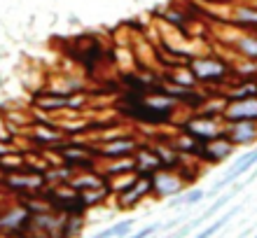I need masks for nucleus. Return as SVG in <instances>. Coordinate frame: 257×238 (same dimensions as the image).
Returning <instances> with one entry per match:
<instances>
[{
	"instance_id": "nucleus-9",
	"label": "nucleus",
	"mask_w": 257,
	"mask_h": 238,
	"mask_svg": "<svg viewBox=\"0 0 257 238\" xmlns=\"http://www.w3.org/2000/svg\"><path fill=\"white\" fill-rule=\"evenodd\" d=\"M87 226V215H63L59 238H77Z\"/></svg>"
},
{
	"instance_id": "nucleus-1",
	"label": "nucleus",
	"mask_w": 257,
	"mask_h": 238,
	"mask_svg": "<svg viewBox=\"0 0 257 238\" xmlns=\"http://www.w3.org/2000/svg\"><path fill=\"white\" fill-rule=\"evenodd\" d=\"M187 68L194 75V80L199 84H206V87H222V84H227V89H229L231 80H236V66H231L227 59L217 54L192 56Z\"/></svg>"
},
{
	"instance_id": "nucleus-2",
	"label": "nucleus",
	"mask_w": 257,
	"mask_h": 238,
	"mask_svg": "<svg viewBox=\"0 0 257 238\" xmlns=\"http://www.w3.org/2000/svg\"><path fill=\"white\" fill-rule=\"evenodd\" d=\"M141 140L143 138L136 136V133H122V131H119V133H108L105 140L96 143V147H98V163L131 157Z\"/></svg>"
},
{
	"instance_id": "nucleus-18",
	"label": "nucleus",
	"mask_w": 257,
	"mask_h": 238,
	"mask_svg": "<svg viewBox=\"0 0 257 238\" xmlns=\"http://www.w3.org/2000/svg\"><path fill=\"white\" fill-rule=\"evenodd\" d=\"M255 238H257V233H255Z\"/></svg>"
},
{
	"instance_id": "nucleus-11",
	"label": "nucleus",
	"mask_w": 257,
	"mask_h": 238,
	"mask_svg": "<svg viewBox=\"0 0 257 238\" xmlns=\"http://www.w3.org/2000/svg\"><path fill=\"white\" fill-rule=\"evenodd\" d=\"M134 229V219H122V222H117V224L108 226V229H103V231L94 233L91 238H124L131 233Z\"/></svg>"
},
{
	"instance_id": "nucleus-13",
	"label": "nucleus",
	"mask_w": 257,
	"mask_h": 238,
	"mask_svg": "<svg viewBox=\"0 0 257 238\" xmlns=\"http://www.w3.org/2000/svg\"><path fill=\"white\" fill-rule=\"evenodd\" d=\"M238 189H241V184H236L234 189H229V191H227V194H222V196H220V198H215V203L210 205L208 210L203 212V215H201V217H199V219H201V222H206V219H210V217H213V215H215L217 210H220V208H224V205L229 203L231 198L236 196V191H238Z\"/></svg>"
},
{
	"instance_id": "nucleus-8",
	"label": "nucleus",
	"mask_w": 257,
	"mask_h": 238,
	"mask_svg": "<svg viewBox=\"0 0 257 238\" xmlns=\"http://www.w3.org/2000/svg\"><path fill=\"white\" fill-rule=\"evenodd\" d=\"M227 138L231 143L241 147V145H252L257 143V122H234V124H224Z\"/></svg>"
},
{
	"instance_id": "nucleus-16",
	"label": "nucleus",
	"mask_w": 257,
	"mask_h": 238,
	"mask_svg": "<svg viewBox=\"0 0 257 238\" xmlns=\"http://www.w3.org/2000/svg\"><path fill=\"white\" fill-rule=\"evenodd\" d=\"M0 238H26V236H10V233H0Z\"/></svg>"
},
{
	"instance_id": "nucleus-4",
	"label": "nucleus",
	"mask_w": 257,
	"mask_h": 238,
	"mask_svg": "<svg viewBox=\"0 0 257 238\" xmlns=\"http://www.w3.org/2000/svg\"><path fill=\"white\" fill-rule=\"evenodd\" d=\"M68 103H70V94L66 91H56V89H42V91H35L33 98H31V108L40 115H56V112H63L68 110Z\"/></svg>"
},
{
	"instance_id": "nucleus-14",
	"label": "nucleus",
	"mask_w": 257,
	"mask_h": 238,
	"mask_svg": "<svg viewBox=\"0 0 257 238\" xmlns=\"http://www.w3.org/2000/svg\"><path fill=\"white\" fill-rule=\"evenodd\" d=\"M14 126H10V124H5V122H0V143H7V145H14Z\"/></svg>"
},
{
	"instance_id": "nucleus-7",
	"label": "nucleus",
	"mask_w": 257,
	"mask_h": 238,
	"mask_svg": "<svg viewBox=\"0 0 257 238\" xmlns=\"http://www.w3.org/2000/svg\"><path fill=\"white\" fill-rule=\"evenodd\" d=\"M255 163H257V150H248V152L243 154V157H238V159H236V163H234V166H231V168L227 170V175H224L222 180H220V182H217L215 187H213V189L208 191V196H215L217 191L227 189V187L236 182V180H238L241 175H245L248 170H252V166H255Z\"/></svg>"
},
{
	"instance_id": "nucleus-5",
	"label": "nucleus",
	"mask_w": 257,
	"mask_h": 238,
	"mask_svg": "<svg viewBox=\"0 0 257 238\" xmlns=\"http://www.w3.org/2000/svg\"><path fill=\"white\" fill-rule=\"evenodd\" d=\"M187 184L183 182V177L178 175V170H155L152 173V196L155 198H171L183 194Z\"/></svg>"
},
{
	"instance_id": "nucleus-10",
	"label": "nucleus",
	"mask_w": 257,
	"mask_h": 238,
	"mask_svg": "<svg viewBox=\"0 0 257 238\" xmlns=\"http://www.w3.org/2000/svg\"><path fill=\"white\" fill-rule=\"evenodd\" d=\"M236 212H238V208H231V210H227V212L222 215V217H217L215 222H210V224L206 226V229H201V231L194 233L192 238H213L217 231H220V229H222L224 224H227V222H231V219L236 217Z\"/></svg>"
},
{
	"instance_id": "nucleus-3",
	"label": "nucleus",
	"mask_w": 257,
	"mask_h": 238,
	"mask_svg": "<svg viewBox=\"0 0 257 238\" xmlns=\"http://www.w3.org/2000/svg\"><path fill=\"white\" fill-rule=\"evenodd\" d=\"M148 196H152V175L148 173H136V182L128 189L119 191L115 196V203L119 210H134L136 205H141Z\"/></svg>"
},
{
	"instance_id": "nucleus-15",
	"label": "nucleus",
	"mask_w": 257,
	"mask_h": 238,
	"mask_svg": "<svg viewBox=\"0 0 257 238\" xmlns=\"http://www.w3.org/2000/svg\"><path fill=\"white\" fill-rule=\"evenodd\" d=\"M159 229H162V224H150V226H145V229H141V231H131L124 238H150V236H155Z\"/></svg>"
},
{
	"instance_id": "nucleus-6",
	"label": "nucleus",
	"mask_w": 257,
	"mask_h": 238,
	"mask_svg": "<svg viewBox=\"0 0 257 238\" xmlns=\"http://www.w3.org/2000/svg\"><path fill=\"white\" fill-rule=\"evenodd\" d=\"M234 150H236V145L227 138V131H222L217 138H213V140H208V143L203 145V152H201V157H199V163L220 166V163L227 161V159L234 154Z\"/></svg>"
},
{
	"instance_id": "nucleus-12",
	"label": "nucleus",
	"mask_w": 257,
	"mask_h": 238,
	"mask_svg": "<svg viewBox=\"0 0 257 238\" xmlns=\"http://www.w3.org/2000/svg\"><path fill=\"white\" fill-rule=\"evenodd\" d=\"M206 196V191L203 189H187L183 194H178V196H171L169 205L171 208H180V205H196L199 201H203Z\"/></svg>"
},
{
	"instance_id": "nucleus-17",
	"label": "nucleus",
	"mask_w": 257,
	"mask_h": 238,
	"mask_svg": "<svg viewBox=\"0 0 257 238\" xmlns=\"http://www.w3.org/2000/svg\"><path fill=\"white\" fill-rule=\"evenodd\" d=\"M213 3H231V0H213Z\"/></svg>"
}]
</instances>
